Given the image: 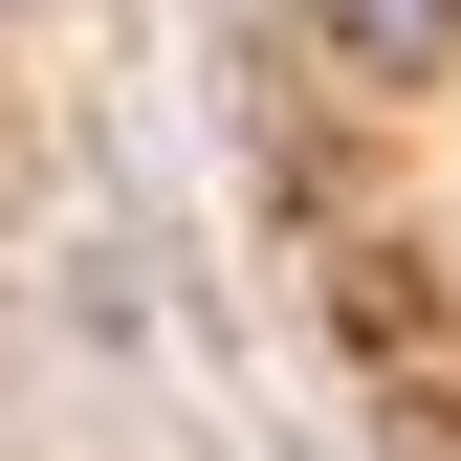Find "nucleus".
<instances>
[{"instance_id": "1", "label": "nucleus", "mask_w": 461, "mask_h": 461, "mask_svg": "<svg viewBox=\"0 0 461 461\" xmlns=\"http://www.w3.org/2000/svg\"><path fill=\"white\" fill-rule=\"evenodd\" d=\"M330 44H352V67H439V44H461V0H330Z\"/></svg>"}]
</instances>
